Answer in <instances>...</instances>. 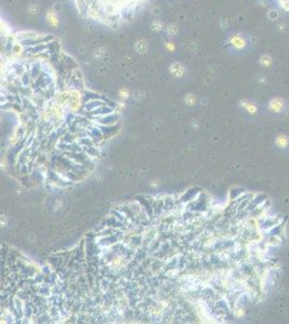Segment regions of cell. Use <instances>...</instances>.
I'll use <instances>...</instances> for the list:
<instances>
[{
	"label": "cell",
	"mask_w": 289,
	"mask_h": 324,
	"mask_svg": "<svg viewBox=\"0 0 289 324\" xmlns=\"http://www.w3.org/2000/svg\"><path fill=\"white\" fill-rule=\"evenodd\" d=\"M231 43L232 46L238 48V49H243L246 47V40L242 36H233L231 39Z\"/></svg>",
	"instance_id": "6da1fadb"
},
{
	"label": "cell",
	"mask_w": 289,
	"mask_h": 324,
	"mask_svg": "<svg viewBox=\"0 0 289 324\" xmlns=\"http://www.w3.org/2000/svg\"><path fill=\"white\" fill-rule=\"evenodd\" d=\"M277 6L282 9L283 11L289 13V0H275Z\"/></svg>",
	"instance_id": "7a4b0ae2"
}]
</instances>
